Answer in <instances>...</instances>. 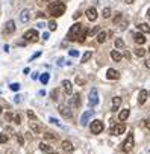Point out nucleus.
<instances>
[{"label": "nucleus", "mask_w": 150, "mask_h": 154, "mask_svg": "<svg viewBox=\"0 0 150 154\" xmlns=\"http://www.w3.org/2000/svg\"><path fill=\"white\" fill-rule=\"evenodd\" d=\"M118 26H120V29H121V30H124V29L127 27V21H126V20H123V21H121Z\"/></svg>", "instance_id": "a19ab883"}, {"label": "nucleus", "mask_w": 150, "mask_h": 154, "mask_svg": "<svg viewBox=\"0 0 150 154\" xmlns=\"http://www.w3.org/2000/svg\"><path fill=\"white\" fill-rule=\"evenodd\" d=\"M76 83H78V85H84V83H85V80H84V79H81V77L78 75V77H76Z\"/></svg>", "instance_id": "c03bdc74"}, {"label": "nucleus", "mask_w": 150, "mask_h": 154, "mask_svg": "<svg viewBox=\"0 0 150 154\" xmlns=\"http://www.w3.org/2000/svg\"><path fill=\"white\" fill-rule=\"evenodd\" d=\"M40 149L44 151V152H50V154L53 152V148H52L50 145H47L46 142H41V143H40Z\"/></svg>", "instance_id": "412c9836"}, {"label": "nucleus", "mask_w": 150, "mask_h": 154, "mask_svg": "<svg viewBox=\"0 0 150 154\" xmlns=\"http://www.w3.org/2000/svg\"><path fill=\"white\" fill-rule=\"evenodd\" d=\"M87 18L90 21H96L97 20V9L96 8H88L87 9Z\"/></svg>", "instance_id": "ddd939ff"}, {"label": "nucleus", "mask_w": 150, "mask_h": 154, "mask_svg": "<svg viewBox=\"0 0 150 154\" xmlns=\"http://www.w3.org/2000/svg\"><path fill=\"white\" fill-rule=\"evenodd\" d=\"M121 18H123V15H121V12H117V15L114 17V24H120V21H121Z\"/></svg>", "instance_id": "473e14b6"}, {"label": "nucleus", "mask_w": 150, "mask_h": 154, "mask_svg": "<svg viewBox=\"0 0 150 154\" xmlns=\"http://www.w3.org/2000/svg\"><path fill=\"white\" fill-rule=\"evenodd\" d=\"M71 106L73 107H79L81 106V95L79 94H74L71 98Z\"/></svg>", "instance_id": "a211bd4d"}, {"label": "nucleus", "mask_w": 150, "mask_h": 154, "mask_svg": "<svg viewBox=\"0 0 150 154\" xmlns=\"http://www.w3.org/2000/svg\"><path fill=\"white\" fill-rule=\"evenodd\" d=\"M68 54H70L71 57H78V56H79V51H78V50H70Z\"/></svg>", "instance_id": "e433bc0d"}, {"label": "nucleus", "mask_w": 150, "mask_h": 154, "mask_svg": "<svg viewBox=\"0 0 150 154\" xmlns=\"http://www.w3.org/2000/svg\"><path fill=\"white\" fill-rule=\"evenodd\" d=\"M50 97H52V100H53V101H56V100H58V91H56V89H55V91H52Z\"/></svg>", "instance_id": "58836bf2"}, {"label": "nucleus", "mask_w": 150, "mask_h": 154, "mask_svg": "<svg viewBox=\"0 0 150 154\" xmlns=\"http://www.w3.org/2000/svg\"><path fill=\"white\" fill-rule=\"evenodd\" d=\"M103 128H105V125H103V122H102L100 119H94V121L91 122V125H90V130H91L93 134H99V133H102Z\"/></svg>", "instance_id": "20e7f679"}, {"label": "nucleus", "mask_w": 150, "mask_h": 154, "mask_svg": "<svg viewBox=\"0 0 150 154\" xmlns=\"http://www.w3.org/2000/svg\"><path fill=\"white\" fill-rule=\"evenodd\" d=\"M87 35H88V29H87V27H84V29H82V32H81V35H79V39H78V41H79V42H84V41H85V38H87Z\"/></svg>", "instance_id": "a878e982"}, {"label": "nucleus", "mask_w": 150, "mask_h": 154, "mask_svg": "<svg viewBox=\"0 0 150 154\" xmlns=\"http://www.w3.org/2000/svg\"><path fill=\"white\" fill-rule=\"evenodd\" d=\"M9 88H11V91H15V92H17V91L20 89V85H18V83H11Z\"/></svg>", "instance_id": "4c0bfd02"}, {"label": "nucleus", "mask_w": 150, "mask_h": 154, "mask_svg": "<svg viewBox=\"0 0 150 154\" xmlns=\"http://www.w3.org/2000/svg\"><path fill=\"white\" fill-rule=\"evenodd\" d=\"M133 53H135V54H136V56H138V57H142V56H144V54H145V50H144V48H141V47H139V48H135V51H133Z\"/></svg>", "instance_id": "c85d7f7f"}, {"label": "nucleus", "mask_w": 150, "mask_h": 154, "mask_svg": "<svg viewBox=\"0 0 150 154\" xmlns=\"http://www.w3.org/2000/svg\"><path fill=\"white\" fill-rule=\"evenodd\" d=\"M145 127H147V128L150 130V116H148V118L145 119Z\"/></svg>", "instance_id": "de8ad7c7"}, {"label": "nucleus", "mask_w": 150, "mask_h": 154, "mask_svg": "<svg viewBox=\"0 0 150 154\" xmlns=\"http://www.w3.org/2000/svg\"><path fill=\"white\" fill-rule=\"evenodd\" d=\"M97 104H99V92H97L96 88H93L91 92H90V97H88V106L90 107H94Z\"/></svg>", "instance_id": "39448f33"}, {"label": "nucleus", "mask_w": 150, "mask_h": 154, "mask_svg": "<svg viewBox=\"0 0 150 154\" xmlns=\"http://www.w3.org/2000/svg\"><path fill=\"white\" fill-rule=\"evenodd\" d=\"M62 88H64V92H65L67 95H71V94H73V85H71L70 80H64V82H62Z\"/></svg>", "instance_id": "4468645a"}, {"label": "nucleus", "mask_w": 150, "mask_h": 154, "mask_svg": "<svg viewBox=\"0 0 150 154\" xmlns=\"http://www.w3.org/2000/svg\"><path fill=\"white\" fill-rule=\"evenodd\" d=\"M8 140H9L8 134H5V133H2V134H0V143H6Z\"/></svg>", "instance_id": "f704fd0d"}, {"label": "nucleus", "mask_w": 150, "mask_h": 154, "mask_svg": "<svg viewBox=\"0 0 150 154\" xmlns=\"http://www.w3.org/2000/svg\"><path fill=\"white\" fill-rule=\"evenodd\" d=\"M40 80H41V83H43V85H47V83H49V80H50V74H49V72H44V74H41Z\"/></svg>", "instance_id": "393cba45"}, {"label": "nucleus", "mask_w": 150, "mask_h": 154, "mask_svg": "<svg viewBox=\"0 0 150 154\" xmlns=\"http://www.w3.org/2000/svg\"><path fill=\"white\" fill-rule=\"evenodd\" d=\"M111 57H112L115 62H120V60H121V53H120L118 50H112V51H111Z\"/></svg>", "instance_id": "4be33fe9"}, {"label": "nucleus", "mask_w": 150, "mask_h": 154, "mask_svg": "<svg viewBox=\"0 0 150 154\" xmlns=\"http://www.w3.org/2000/svg\"><path fill=\"white\" fill-rule=\"evenodd\" d=\"M32 79H34V80H37V79H38V74H37V72H34V74H32Z\"/></svg>", "instance_id": "864d4df0"}, {"label": "nucleus", "mask_w": 150, "mask_h": 154, "mask_svg": "<svg viewBox=\"0 0 150 154\" xmlns=\"http://www.w3.org/2000/svg\"><path fill=\"white\" fill-rule=\"evenodd\" d=\"M58 65H64V59H62V57L58 60Z\"/></svg>", "instance_id": "6e6d98bb"}, {"label": "nucleus", "mask_w": 150, "mask_h": 154, "mask_svg": "<svg viewBox=\"0 0 150 154\" xmlns=\"http://www.w3.org/2000/svg\"><path fill=\"white\" fill-rule=\"evenodd\" d=\"M148 53H150V47H148Z\"/></svg>", "instance_id": "052dcab7"}, {"label": "nucleus", "mask_w": 150, "mask_h": 154, "mask_svg": "<svg viewBox=\"0 0 150 154\" xmlns=\"http://www.w3.org/2000/svg\"><path fill=\"white\" fill-rule=\"evenodd\" d=\"M129 115H130V110H129V109H123V110L120 112V115H118V119H120V121H126V119L129 118Z\"/></svg>", "instance_id": "aec40b11"}, {"label": "nucleus", "mask_w": 150, "mask_h": 154, "mask_svg": "<svg viewBox=\"0 0 150 154\" xmlns=\"http://www.w3.org/2000/svg\"><path fill=\"white\" fill-rule=\"evenodd\" d=\"M14 32H15V23H14V20H9V21L5 24L3 33H5V35H11V33H14Z\"/></svg>", "instance_id": "9d476101"}, {"label": "nucleus", "mask_w": 150, "mask_h": 154, "mask_svg": "<svg viewBox=\"0 0 150 154\" xmlns=\"http://www.w3.org/2000/svg\"><path fill=\"white\" fill-rule=\"evenodd\" d=\"M82 29H84V24H81V23H74V24L70 27L68 33H67L68 41H78V39H79V35H81V32H82Z\"/></svg>", "instance_id": "f03ea898"}, {"label": "nucleus", "mask_w": 150, "mask_h": 154, "mask_svg": "<svg viewBox=\"0 0 150 154\" xmlns=\"http://www.w3.org/2000/svg\"><path fill=\"white\" fill-rule=\"evenodd\" d=\"M29 125H30V128L37 133V134H40V131H41V127H40V124H37L35 121H30L29 122Z\"/></svg>", "instance_id": "5701e85b"}, {"label": "nucleus", "mask_w": 150, "mask_h": 154, "mask_svg": "<svg viewBox=\"0 0 150 154\" xmlns=\"http://www.w3.org/2000/svg\"><path fill=\"white\" fill-rule=\"evenodd\" d=\"M49 29H50L52 32L58 29V24H56V21H55V20H52V21H49Z\"/></svg>", "instance_id": "72a5a7b5"}, {"label": "nucleus", "mask_w": 150, "mask_h": 154, "mask_svg": "<svg viewBox=\"0 0 150 154\" xmlns=\"http://www.w3.org/2000/svg\"><path fill=\"white\" fill-rule=\"evenodd\" d=\"M123 2H126V3H129V5H130V3H133V2H135V0H123Z\"/></svg>", "instance_id": "4d7b16f0"}, {"label": "nucleus", "mask_w": 150, "mask_h": 154, "mask_svg": "<svg viewBox=\"0 0 150 154\" xmlns=\"http://www.w3.org/2000/svg\"><path fill=\"white\" fill-rule=\"evenodd\" d=\"M0 113H2V107H0Z\"/></svg>", "instance_id": "13d9d810"}, {"label": "nucleus", "mask_w": 150, "mask_h": 154, "mask_svg": "<svg viewBox=\"0 0 150 154\" xmlns=\"http://www.w3.org/2000/svg\"><path fill=\"white\" fill-rule=\"evenodd\" d=\"M49 121H50L52 124H55V125H61V122H59L56 118H49Z\"/></svg>", "instance_id": "79ce46f5"}, {"label": "nucleus", "mask_w": 150, "mask_h": 154, "mask_svg": "<svg viewBox=\"0 0 150 154\" xmlns=\"http://www.w3.org/2000/svg\"><path fill=\"white\" fill-rule=\"evenodd\" d=\"M44 137L46 139H50V140H55L56 139V134L52 133V131H47V133H44Z\"/></svg>", "instance_id": "7c9ffc66"}, {"label": "nucleus", "mask_w": 150, "mask_h": 154, "mask_svg": "<svg viewBox=\"0 0 150 154\" xmlns=\"http://www.w3.org/2000/svg\"><path fill=\"white\" fill-rule=\"evenodd\" d=\"M40 56H41V51H37L35 54H32V57H30L29 60H34V59H37V57H40Z\"/></svg>", "instance_id": "a18cd8bd"}, {"label": "nucleus", "mask_w": 150, "mask_h": 154, "mask_svg": "<svg viewBox=\"0 0 150 154\" xmlns=\"http://www.w3.org/2000/svg\"><path fill=\"white\" fill-rule=\"evenodd\" d=\"M17 137H18V142H20V145H23V143H24V140H23L21 134H17Z\"/></svg>", "instance_id": "49530a36"}, {"label": "nucleus", "mask_w": 150, "mask_h": 154, "mask_svg": "<svg viewBox=\"0 0 150 154\" xmlns=\"http://www.w3.org/2000/svg\"><path fill=\"white\" fill-rule=\"evenodd\" d=\"M65 9H67V6H65V3L64 2H59V0H55V2H52L50 5H49V12H50V15L52 17H61L64 12H65Z\"/></svg>", "instance_id": "f257e3e1"}, {"label": "nucleus", "mask_w": 150, "mask_h": 154, "mask_svg": "<svg viewBox=\"0 0 150 154\" xmlns=\"http://www.w3.org/2000/svg\"><path fill=\"white\" fill-rule=\"evenodd\" d=\"M147 95H148V92L145 89H141L139 91V95H138V104H144L145 100H147Z\"/></svg>", "instance_id": "dca6fc26"}, {"label": "nucleus", "mask_w": 150, "mask_h": 154, "mask_svg": "<svg viewBox=\"0 0 150 154\" xmlns=\"http://www.w3.org/2000/svg\"><path fill=\"white\" fill-rule=\"evenodd\" d=\"M99 32H100V29H99V26H96L94 29L88 30V35H91V36H93V35H96V33H99Z\"/></svg>", "instance_id": "c9c22d12"}, {"label": "nucleus", "mask_w": 150, "mask_h": 154, "mask_svg": "<svg viewBox=\"0 0 150 154\" xmlns=\"http://www.w3.org/2000/svg\"><path fill=\"white\" fill-rule=\"evenodd\" d=\"M106 36H108L106 32H99V35H97V41H99V42H105V41H106Z\"/></svg>", "instance_id": "bb28decb"}, {"label": "nucleus", "mask_w": 150, "mask_h": 154, "mask_svg": "<svg viewBox=\"0 0 150 154\" xmlns=\"http://www.w3.org/2000/svg\"><path fill=\"white\" fill-rule=\"evenodd\" d=\"M94 115V110H85L84 113H82V116H81V125L82 127H85L87 124H88V121H90V118Z\"/></svg>", "instance_id": "1a4fd4ad"}, {"label": "nucleus", "mask_w": 150, "mask_h": 154, "mask_svg": "<svg viewBox=\"0 0 150 154\" xmlns=\"http://www.w3.org/2000/svg\"><path fill=\"white\" fill-rule=\"evenodd\" d=\"M124 130H126V125H124L123 122H120V124L112 125V128H111V134H112V136H120V134L124 133Z\"/></svg>", "instance_id": "0eeeda50"}, {"label": "nucleus", "mask_w": 150, "mask_h": 154, "mask_svg": "<svg viewBox=\"0 0 150 154\" xmlns=\"http://www.w3.org/2000/svg\"><path fill=\"white\" fill-rule=\"evenodd\" d=\"M133 39H135V42L139 44V45H142V44L145 42V36H144L142 33H133Z\"/></svg>", "instance_id": "f3484780"}, {"label": "nucleus", "mask_w": 150, "mask_h": 154, "mask_svg": "<svg viewBox=\"0 0 150 154\" xmlns=\"http://www.w3.org/2000/svg\"><path fill=\"white\" fill-rule=\"evenodd\" d=\"M52 154H56V152H52Z\"/></svg>", "instance_id": "680f3d73"}, {"label": "nucleus", "mask_w": 150, "mask_h": 154, "mask_svg": "<svg viewBox=\"0 0 150 154\" xmlns=\"http://www.w3.org/2000/svg\"><path fill=\"white\" fill-rule=\"evenodd\" d=\"M106 77L109 80H117L118 77H120V72L117 71V69H114V68H109L108 71H106Z\"/></svg>", "instance_id": "f8f14e48"}, {"label": "nucleus", "mask_w": 150, "mask_h": 154, "mask_svg": "<svg viewBox=\"0 0 150 154\" xmlns=\"http://www.w3.org/2000/svg\"><path fill=\"white\" fill-rule=\"evenodd\" d=\"M43 39H49V32H44L43 33Z\"/></svg>", "instance_id": "8fccbe9b"}, {"label": "nucleus", "mask_w": 150, "mask_h": 154, "mask_svg": "<svg viewBox=\"0 0 150 154\" xmlns=\"http://www.w3.org/2000/svg\"><path fill=\"white\" fill-rule=\"evenodd\" d=\"M102 15H103V18H109L111 17V8H105L103 12H102Z\"/></svg>", "instance_id": "2f4dec72"}, {"label": "nucleus", "mask_w": 150, "mask_h": 154, "mask_svg": "<svg viewBox=\"0 0 150 154\" xmlns=\"http://www.w3.org/2000/svg\"><path fill=\"white\" fill-rule=\"evenodd\" d=\"M115 47H117V48H124V41H123L121 38H117V39H115Z\"/></svg>", "instance_id": "cd10ccee"}, {"label": "nucleus", "mask_w": 150, "mask_h": 154, "mask_svg": "<svg viewBox=\"0 0 150 154\" xmlns=\"http://www.w3.org/2000/svg\"><path fill=\"white\" fill-rule=\"evenodd\" d=\"M14 101H15V103H20V101H21V97H20V95H15Z\"/></svg>", "instance_id": "09e8293b"}, {"label": "nucleus", "mask_w": 150, "mask_h": 154, "mask_svg": "<svg viewBox=\"0 0 150 154\" xmlns=\"http://www.w3.org/2000/svg\"><path fill=\"white\" fill-rule=\"evenodd\" d=\"M145 68H148V69H150V59H147V60H145Z\"/></svg>", "instance_id": "3c124183"}, {"label": "nucleus", "mask_w": 150, "mask_h": 154, "mask_svg": "<svg viewBox=\"0 0 150 154\" xmlns=\"http://www.w3.org/2000/svg\"><path fill=\"white\" fill-rule=\"evenodd\" d=\"M133 133H129L127 134V137L124 139V142H123V145H121V149L124 151V152H129V151H132V148H133Z\"/></svg>", "instance_id": "7ed1b4c3"}, {"label": "nucleus", "mask_w": 150, "mask_h": 154, "mask_svg": "<svg viewBox=\"0 0 150 154\" xmlns=\"http://www.w3.org/2000/svg\"><path fill=\"white\" fill-rule=\"evenodd\" d=\"M91 56H93V53H91V51H87V53L82 56V62H84V63H85V62H88V60L91 59Z\"/></svg>", "instance_id": "c756f323"}, {"label": "nucleus", "mask_w": 150, "mask_h": 154, "mask_svg": "<svg viewBox=\"0 0 150 154\" xmlns=\"http://www.w3.org/2000/svg\"><path fill=\"white\" fill-rule=\"evenodd\" d=\"M46 2H52V0H46Z\"/></svg>", "instance_id": "bf43d9fd"}, {"label": "nucleus", "mask_w": 150, "mask_h": 154, "mask_svg": "<svg viewBox=\"0 0 150 154\" xmlns=\"http://www.w3.org/2000/svg\"><path fill=\"white\" fill-rule=\"evenodd\" d=\"M38 32L35 30V29H30V30H27V32H24V35H23V38H24V41H29V42H34V41H37L38 39Z\"/></svg>", "instance_id": "423d86ee"}, {"label": "nucleus", "mask_w": 150, "mask_h": 154, "mask_svg": "<svg viewBox=\"0 0 150 154\" xmlns=\"http://www.w3.org/2000/svg\"><path fill=\"white\" fill-rule=\"evenodd\" d=\"M58 112H59L64 118H71V116H73V110H71L67 104H61V106L58 107Z\"/></svg>", "instance_id": "6e6552de"}, {"label": "nucleus", "mask_w": 150, "mask_h": 154, "mask_svg": "<svg viewBox=\"0 0 150 154\" xmlns=\"http://www.w3.org/2000/svg\"><path fill=\"white\" fill-rule=\"evenodd\" d=\"M14 121H15V124H20L21 122V116L20 115H14Z\"/></svg>", "instance_id": "37998d69"}, {"label": "nucleus", "mask_w": 150, "mask_h": 154, "mask_svg": "<svg viewBox=\"0 0 150 154\" xmlns=\"http://www.w3.org/2000/svg\"><path fill=\"white\" fill-rule=\"evenodd\" d=\"M44 26H46V24H44V23H38V24H37V27H40V29H43V27H44Z\"/></svg>", "instance_id": "603ef678"}, {"label": "nucleus", "mask_w": 150, "mask_h": 154, "mask_svg": "<svg viewBox=\"0 0 150 154\" xmlns=\"http://www.w3.org/2000/svg\"><path fill=\"white\" fill-rule=\"evenodd\" d=\"M27 116L30 118V121H35V119H37V116H35V113H34L32 110H27Z\"/></svg>", "instance_id": "ea45409f"}, {"label": "nucleus", "mask_w": 150, "mask_h": 154, "mask_svg": "<svg viewBox=\"0 0 150 154\" xmlns=\"http://www.w3.org/2000/svg\"><path fill=\"white\" fill-rule=\"evenodd\" d=\"M138 29H139L141 32H144V33H150V26H148L147 23H141V24H138Z\"/></svg>", "instance_id": "b1692460"}, {"label": "nucleus", "mask_w": 150, "mask_h": 154, "mask_svg": "<svg viewBox=\"0 0 150 154\" xmlns=\"http://www.w3.org/2000/svg\"><path fill=\"white\" fill-rule=\"evenodd\" d=\"M29 20H30V9L26 8L20 12V21L24 24V23H29Z\"/></svg>", "instance_id": "9b49d317"}, {"label": "nucleus", "mask_w": 150, "mask_h": 154, "mask_svg": "<svg viewBox=\"0 0 150 154\" xmlns=\"http://www.w3.org/2000/svg\"><path fill=\"white\" fill-rule=\"evenodd\" d=\"M79 17H81V12H76V14L73 15V18H79Z\"/></svg>", "instance_id": "5fc2aeb1"}, {"label": "nucleus", "mask_w": 150, "mask_h": 154, "mask_svg": "<svg viewBox=\"0 0 150 154\" xmlns=\"http://www.w3.org/2000/svg\"><path fill=\"white\" fill-rule=\"evenodd\" d=\"M61 146H62V149H64L65 152H71L73 148H74L73 143H71L70 140H62V142H61Z\"/></svg>", "instance_id": "2eb2a0df"}, {"label": "nucleus", "mask_w": 150, "mask_h": 154, "mask_svg": "<svg viewBox=\"0 0 150 154\" xmlns=\"http://www.w3.org/2000/svg\"><path fill=\"white\" fill-rule=\"evenodd\" d=\"M120 106H121V98H120V97H114V98H112V110H114V112L118 110Z\"/></svg>", "instance_id": "6ab92c4d"}]
</instances>
